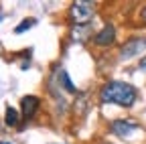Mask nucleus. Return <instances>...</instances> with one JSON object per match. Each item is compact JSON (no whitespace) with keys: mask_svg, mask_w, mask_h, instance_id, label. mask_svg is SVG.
<instances>
[{"mask_svg":"<svg viewBox=\"0 0 146 144\" xmlns=\"http://www.w3.org/2000/svg\"><path fill=\"white\" fill-rule=\"evenodd\" d=\"M71 19L75 21V25H85L94 19V8L89 2H75L71 6Z\"/></svg>","mask_w":146,"mask_h":144,"instance_id":"2","label":"nucleus"},{"mask_svg":"<svg viewBox=\"0 0 146 144\" xmlns=\"http://www.w3.org/2000/svg\"><path fill=\"white\" fill-rule=\"evenodd\" d=\"M140 67H142V69H146V57H144V59L140 61Z\"/></svg>","mask_w":146,"mask_h":144,"instance_id":"10","label":"nucleus"},{"mask_svg":"<svg viewBox=\"0 0 146 144\" xmlns=\"http://www.w3.org/2000/svg\"><path fill=\"white\" fill-rule=\"evenodd\" d=\"M4 118H6V124H8V126H14V124L18 122V114H16L14 108H10V106L6 108V116H4Z\"/></svg>","mask_w":146,"mask_h":144,"instance_id":"7","label":"nucleus"},{"mask_svg":"<svg viewBox=\"0 0 146 144\" xmlns=\"http://www.w3.org/2000/svg\"><path fill=\"white\" fill-rule=\"evenodd\" d=\"M114 39H116V29L110 27V25L104 27V29L96 35V43H98V45H112Z\"/></svg>","mask_w":146,"mask_h":144,"instance_id":"5","label":"nucleus"},{"mask_svg":"<svg viewBox=\"0 0 146 144\" xmlns=\"http://www.w3.org/2000/svg\"><path fill=\"white\" fill-rule=\"evenodd\" d=\"M142 21L146 23V6H144V10H142Z\"/></svg>","mask_w":146,"mask_h":144,"instance_id":"11","label":"nucleus"},{"mask_svg":"<svg viewBox=\"0 0 146 144\" xmlns=\"http://www.w3.org/2000/svg\"><path fill=\"white\" fill-rule=\"evenodd\" d=\"M39 98L36 96H25L23 98V102H21V106H23V116L25 118H33L35 114H36V110H39Z\"/></svg>","mask_w":146,"mask_h":144,"instance_id":"4","label":"nucleus"},{"mask_svg":"<svg viewBox=\"0 0 146 144\" xmlns=\"http://www.w3.org/2000/svg\"><path fill=\"white\" fill-rule=\"evenodd\" d=\"M144 49H146V39H132V41H128V43L122 47L120 57H122V59H130V57L138 55V53L144 51Z\"/></svg>","mask_w":146,"mask_h":144,"instance_id":"3","label":"nucleus"},{"mask_svg":"<svg viewBox=\"0 0 146 144\" xmlns=\"http://www.w3.org/2000/svg\"><path fill=\"white\" fill-rule=\"evenodd\" d=\"M136 89L130 83H124V81H110L102 87L100 98L108 104H118L124 108H130L136 102Z\"/></svg>","mask_w":146,"mask_h":144,"instance_id":"1","label":"nucleus"},{"mask_svg":"<svg viewBox=\"0 0 146 144\" xmlns=\"http://www.w3.org/2000/svg\"><path fill=\"white\" fill-rule=\"evenodd\" d=\"M0 144H8V142H0Z\"/></svg>","mask_w":146,"mask_h":144,"instance_id":"12","label":"nucleus"},{"mask_svg":"<svg viewBox=\"0 0 146 144\" xmlns=\"http://www.w3.org/2000/svg\"><path fill=\"white\" fill-rule=\"evenodd\" d=\"M61 77H63V85L69 89V92H75V87H73L71 83H69V77H67V73H65V71H63V73H61Z\"/></svg>","mask_w":146,"mask_h":144,"instance_id":"9","label":"nucleus"},{"mask_svg":"<svg viewBox=\"0 0 146 144\" xmlns=\"http://www.w3.org/2000/svg\"><path fill=\"white\" fill-rule=\"evenodd\" d=\"M33 25H35V21H23L21 25L14 29V33H16V35H21L23 31H27V29H29V27H33Z\"/></svg>","mask_w":146,"mask_h":144,"instance_id":"8","label":"nucleus"},{"mask_svg":"<svg viewBox=\"0 0 146 144\" xmlns=\"http://www.w3.org/2000/svg\"><path fill=\"white\" fill-rule=\"evenodd\" d=\"M112 130H114V134H118V136H128L132 130H138V126H136L134 122H128V120H118V122L112 124Z\"/></svg>","mask_w":146,"mask_h":144,"instance_id":"6","label":"nucleus"}]
</instances>
